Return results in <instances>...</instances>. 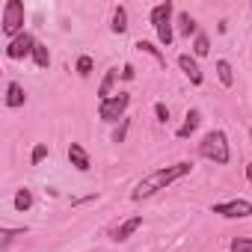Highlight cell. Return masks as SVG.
Returning a JSON list of instances; mask_svg holds the SVG:
<instances>
[{
	"label": "cell",
	"instance_id": "cell-27",
	"mask_svg": "<svg viewBox=\"0 0 252 252\" xmlns=\"http://www.w3.org/2000/svg\"><path fill=\"white\" fill-rule=\"evenodd\" d=\"M122 77H125V80H134V65H125V68H122Z\"/></svg>",
	"mask_w": 252,
	"mask_h": 252
},
{
	"label": "cell",
	"instance_id": "cell-14",
	"mask_svg": "<svg viewBox=\"0 0 252 252\" xmlns=\"http://www.w3.org/2000/svg\"><path fill=\"white\" fill-rule=\"evenodd\" d=\"M110 30L119 33V36L128 30V9H125V6H116V9H113V24H110Z\"/></svg>",
	"mask_w": 252,
	"mask_h": 252
},
{
	"label": "cell",
	"instance_id": "cell-4",
	"mask_svg": "<svg viewBox=\"0 0 252 252\" xmlns=\"http://www.w3.org/2000/svg\"><path fill=\"white\" fill-rule=\"evenodd\" d=\"M128 104H131V95H128V92H116L113 98L98 101V119H101V122H119V119H125Z\"/></svg>",
	"mask_w": 252,
	"mask_h": 252
},
{
	"label": "cell",
	"instance_id": "cell-23",
	"mask_svg": "<svg viewBox=\"0 0 252 252\" xmlns=\"http://www.w3.org/2000/svg\"><path fill=\"white\" fill-rule=\"evenodd\" d=\"M45 158H48V146H45V143H39V146L33 149V155H30V163H33V166H39Z\"/></svg>",
	"mask_w": 252,
	"mask_h": 252
},
{
	"label": "cell",
	"instance_id": "cell-10",
	"mask_svg": "<svg viewBox=\"0 0 252 252\" xmlns=\"http://www.w3.org/2000/svg\"><path fill=\"white\" fill-rule=\"evenodd\" d=\"M140 228H143V217H131V220H125V222L113 231V240H116V243H125L131 234H137Z\"/></svg>",
	"mask_w": 252,
	"mask_h": 252
},
{
	"label": "cell",
	"instance_id": "cell-18",
	"mask_svg": "<svg viewBox=\"0 0 252 252\" xmlns=\"http://www.w3.org/2000/svg\"><path fill=\"white\" fill-rule=\"evenodd\" d=\"M30 208H33V193L24 187V190H18V193H15V211H21V214H24V211H30Z\"/></svg>",
	"mask_w": 252,
	"mask_h": 252
},
{
	"label": "cell",
	"instance_id": "cell-1",
	"mask_svg": "<svg viewBox=\"0 0 252 252\" xmlns=\"http://www.w3.org/2000/svg\"><path fill=\"white\" fill-rule=\"evenodd\" d=\"M190 169H193V163H172V166H160V169H155V172H149L137 187H134V193H131V199H149V196H155V193H160V190H166L169 184H175L178 178H184V175H190Z\"/></svg>",
	"mask_w": 252,
	"mask_h": 252
},
{
	"label": "cell",
	"instance_id": "cell-17",
	"mask_svg": "<svg viewBox=\"0 0 252 252\" xmlns=\"http://www.w3.org/2000/svg\"><path fill=\"white\" fill-rule=\"evenodd\" d=\"M217 77L222 86H231L234 83V74H231V63L228 60H217Z\"/></svg>",
	"mask_w": 252,
	"mask_h": 252
},
{
	"label": "cell",
	"instance_id": "cell-26",
	"mask_svg": "<svg viewBox=\"0 0 252 252\" xmlns=\"http://www.w3.org/2000/svg\"><path fill=\"white\" fill-rule=\"evenodd\" d=\"M155 116H158V122H169V107L163 101H158L155 104Z\"/></svg>",
	"mask_w": 252,
	"mask_h": 252
},
{
	"label": "cell",
	"instance_id": "cell-5",
	"mask_svg": "<svg viewBox=\"0 0 252 252\" xmlns=\"http://www.w3.org/2000/svg\"><path fill=\"white\" fill-rule=\"evenodd\" d=\"M3 33L12 39L24 33V3L21 0H6L3 3Z\"/></svg>",
	"mask_w": 252,
	"mask_h": 252
},
{
	"label": "cell",
	"instance_id": "cell-29",
	"mask_svg": "<svg viewBox=\"0 0 252 252\" xmlns=\"http://www.w3.org/2000/svg\"><path fill=\"white\" fill-rule=\"evenodd\" d=\"M249 137H252V131H249Z\"/></svg>",
	"mask_w": 252,
	"mask_h": 252
},
{
	"label": "cell",
	"instance_id": "cell-25",
	"mask_svg": "<svg viewBox=\"0 0 252 252\" xmlns=\"http://www.w3.org/2000/svg\"><path fill=\"white\" fill-rule=\"evenodd\" d=\"M128 119H122V125H119V128L113 131V143H125V137H128Z\"/></svg>",
	"mask_w": 252,
	"mask_h": 252
},
{
	"label": "cell",
	"instance_id": "cell-2",
	"mask_svg": "<svg viewBox=\"0 0 252 252\" xmlns=\"http://www.w3.org/2000/svg\"><path fill=\"white\" fill-rule=\"evenodd\" d=\"M199 155L208 158V160H214V163H220V166H225V163L231 160L228 137H225L222 131H208V134L202 137V143H199Z\"/></svg>",
	"mask_w": 252,
	"mask_h": 252
},
{
	"label": "cell",
	"instance_id": "cell-16",
	"mask_svg": "<svg viewBox=\"0 0 252 252\" xmlns=\"http://www.w3.org/2000/svg\"><path fill=\"white\" fill-rule=\"evenodd\" d=\"M33 63H36L39 68H48V65H51V51H48V45L36 42V48H33Z\"/></svg>",
	"mask_w": 252,
	"mask_h": 252
},
{
	"label": "cell",
	"instance_id": "cell-19",
	"mask_svg": "<svg viewBox=\"0 0 252 252\" xmlns=\"http://www.w3.org/2000/svg\"><path fill=\"white\" fill-rule=\"evenodd\" d=\"M193 54H196V57H208V54H211V39H208L205 33H199V36L193 39Z\"/></svg>",
	"mask_w": 252,
	"mask_h": 252
},
{
	"label": "cell",
	"instance_id": "cell-11",
	"mask_svg": "<svg viewBox=\"0 0 252 252\" xmlns=\"http://www.w3.org/2000/svg\"><path fill=\"white\" fill-rule=\"evenodd\" d=\"M199 125H202V113H199V110H187V116H184V125H181V128L175 131V137H178V140H187V137H193Z\"/></svg>",
	"mask_w": 252,
	"mask_h": 252
},
{
	"label": "cell",
	"instance_id": "cell-9",
	"mask_svg": "<svg viewBox=\"0 0 252 252\" xmlns=\"http://www.w3.org/2000/svg\"><path fill=\"white\" fill-rule=\"evenodd\" d=\"M68 160H71V166L77 172H89L92 169V160H89V155H86V149L80 143H71L68 146Z\"/></svg>",
	"mask_w": 252,
	"mask_h": 252
},
{
	"label": "cell",
	"instance_id": "cell-6",
	"mask_svg": "<svg viewBox=\"0 0 252 252\" xmlns=\"http://www.w3.org/2000/svg\"><path fill=\"white\" fill-rule=\"evenodd\" d=\"M214 214H220L225 220H246V217H252V202L249 199H231V202L214 205Z\"/></svg>",
	"mask_w": 252,
	"mask_h": 252
},
{
	"label": "cell",
	"instance_id": "cell-7",
	"mask_svg": "<svg viewBox=\"0 0 252 252\" xmlns=\"http://www.w3.org/2000/svg\"><path fill=\"white\" fill-rule=\"evenodd\" d=\"M33 48H36V39L30 33H21L6 45V57L9 60H24V57H33Z\"/></svg>",
	"mask_w": 252,
	"mask_h": 252
},
{
	"label": "cell",
	"instance_id": "cell-3",
	"mask_svg": "<svg viewBox=\"0 0 252 252\" xmlns=\"http://www.w3.org/2000/svg\"><path fill=\"white\" fill-rule=\"evenodd\" d=\"M152 27L158 30L160 45L169 48L172 39H175V33H172V3H169V0H166V3H158V6L152 9Z\"/></svg>",
	"mask_w": 252,
	"mask_h": 252
},
{
	"label": "cell",
	"instance_id": "cell-13",
	"mask_svg": "<svg viewBox=\"0 0 252 252\" xmlns=\"http://www.w3.org/2000/svg\"><path fill=\"white\" fill-rule=\"evenodd\" d=\"M175 21H178L181 36H187V39H190V36H199V24H196V18H193L190 12H178V18H175Z\"/></svg>",
	"mask_w": 252,
	"mask_h": 252
},
{
	"label": "cell",
	"instance_id": "cell-22",
	"mask_svg": "<svg viewBox=\"0 0 252 252\" xmlns=\"http://www.w3.org/2000/svg\"><path fill=\"white\" fill-rule=\"evenodd\" d=\"M228 249L231 252H252V237H234Z\"/></svg>",
	"mask_w": 252,
	"mask_h": 252
},
{
	"label": "cell",
	"instance_id": "cell-15",
	"mask_svg": "<svg viewBox=\"0 0 252 252\" xmlns=\"http://www.w3.org/2000/svg\"><path fill=\"white\" fill-rule=\"evenodd\" d=\"M116 68H110L107 74H104V80H101V86H98V98L101 101H107V98H113V83H116Z\"/></svg>",
	"mask_w": 252,
	"mask_h": 252
},
{
	"label": "cell",
	"instance_id": "cell-21",
	"mask_svg": "<svg viewBox=\"0 0 252 252\" xmlns=\"http://www.w3.org/2000/svg\"><path fill=\"white\" fill-rule=\"evenodd\" d=\"M77 74H80V77H89V74H92V57H89V54L77 57Z\"/></svg>",
	"mask_w": 252,
	"mask_h": 252
},
{
	"label": "cell",
	"instance_id": "cell-28",
	"mask_svg": "<svg viewBox=\"0 0 252 252\" xmlns=\"http://www.w3.org/2000/svg\"><path fill=\"white\" fill-rule=\"evenodd\" d=\"M246 178L252 181V163H246Z\"/></svg>",
	"mask_w": 252,
	"mask_h": 252
},
{
	"label": "cell",
	"instance_id": "cell-20",
	"mask_svg": "<svg viewBox=\"0 0 252 252\" xmlns=\"http://www.w3.org/2000/svg\"><path fill=\"white\" fill-rule=\"evenodd\" d=\"M137 48H140L143 54H149V57H155L158 63H166V57L160 54V48H158V45H152V42H146V39H140V42H137Z\"/></svg>",
	"mask_w": 252,
	"mask_h": 252
},
{
	"label": "cell",
	"instance_id": "cell-24",
	"mask_svg": "<svg viewBox=\"0 0 252 252\" xmlns=\"http://www.w3.org/2000/svg\"><path fill=\"white\" fill-rule=\"evenodd\" d=\"M24 231H27L24 225H21V228H3V249H6V246H9V243L15 240V237H21Z\"/></svg>",
	"mask_w": 252,
	"mask_h": 252
},
{
	"label": "cell",
	"instance_id": "cell-8",
	"mask_svg": "<svg viewBox=\"0 0 252 252\" xmlns=\"http://www.w3.org/2000/svg\"><path fill=\"white\" fill-rule=\"evenodd\" d=\"M178 65H181V71L190 77V83H193V86H202V80H205V77H202V68H199L196 57H190V54H181V57H178Z\"/></svg>",
	"mask_w": 252,
	"mask_h": 252
},
{
	"label": "cell",
	"instance_id": "cell-12",
	"mask_svg": "<svg viewBox=\"0 0 252 252\" xmlns=\"http://www.w3.org/2000/svg\"><path fill=\"white\" fill-rule=\"evenodd\" d=\"M24 101H27V92H24V86L12 80V83L6 86V107H24Z\"/></svg>",
	"mask_w": 252,
	"mask_h": 252
}]
</instances>
